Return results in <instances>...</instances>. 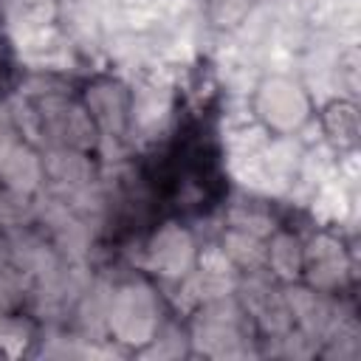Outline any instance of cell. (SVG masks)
<instances>
[{
  "label": "cell",
  "mask_w": 361,
  "mask_h": 361,
  "mask_svg": "<svg viewBox=\"0 0 361 361\" xmlns=\"http://www.w3.org/2000/svg\"><path fill=\"white\" fill-rule=\"evenodd\" d=\"M152 186L155 197H161V203L178 217H197L220 203L226 192V172L214 130L203 110L183 118L175 141L158 158Z\"/></svg>",
  "instance_id": "cell-1"
}]
</instances>
